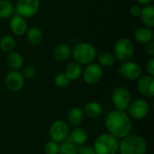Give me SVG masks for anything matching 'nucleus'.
<instances>
[{
	"mask_svg": "<svg viewBox=\"0 0 154 154\" xmlns=\"http://www.w3.org/2000/svg\"><path fill=\"white\" fill-rule=\"evenodd\" d=\"M71 81L68 79V77L65 75L64 72L58 73L54 78V84L59 88H68L70 85Z\"/></svg>",
	"mask_w": 154,
	"mask_h": 154,
	"instance_id": "nucleus-28",
	"label": "nucleus"
},
{
	"mask_svg": "<svg viewBox=\"0 0 154 154\" xmlns=\"http://www.w3.org/2000/svg\"><path fill=\"white\" fill-rule=\"evenodd\" d=\"M117 73L129 81L137 80L143 74V69L139 63L132 60L123 62L117 69Z\"/></svg>",
	"mask_w": 154,
	"mask_h": 154,
	"instance_id": "nucleus-10",
	"label": "nucleus"
},
{
	"mask_svg": "<svg viewBox=\"0 0 154 154\" xmlns=\"http://www.w3.org/2000/svg\"><path fill=\"white\" fill-rule=\"evenodd\" d=\"M22 74L25 79H32L37 75V69L33 65H26L22 68Z\"/></svg>",
	"mask_w": 154,
	"mask_h": 154,
	"instance_id": "nucleus-29",
	"label": "nucleus"
},
{
	"mask_svg": "<svg viewBox=\"0 0 154 154\" xmlns=\"http://www.w3.org/2000/svg\"><path fill=\"white\" fill-rule=\"evenodd\" d=\"M131 101L132 97L130 91L125 87L118 86L113 89L111 93V102L116 110H127Z\"/></svg>",
	"mask_w": 154,
	"mask_h": 154,
	"instance_id": "nucleus-6",
	"label": "nucleus"
},
{
	"mask_svg": "<svg viewBox=\"0 0 154 154\" xmlns=\"http://www.w3.org/2000/svg\"><path fill=\"white\" fill-rule=\"evenodd\" d=\"M97 53L96 47L87 42L77 43L71 51V57L74 61L80 65H88L92 63L97 59Z\"/></svg>",
	"mask_w": 154,
	"mask_h": 154,
	"instance_id": "nucleus-3",
	"label": "nucleus"
},
{
	"mask_svg": "<svg viewBox=\"0 0 154 154\" xmlns=\"http://www.w3.org/2000/svg\"><path fill=\"white\" fill-rule=\"evenodd\" d=\"M82 109L85 116L91 119L97 118L103 114V106L100 103L97 101H89L86 103Z\"/></svg>",
	"mask_w": 154,
	"mask_h": 154,
	"instance_id": "nucleus-20",
	"label": "nucleus"
},
{
	"mask_svg": "<svg viewBox=\"0 0 154 154\" xmlns=\"http://www.w3.org/2000/svg\"><path fill=\"white\" fill-rule=\"evenodd\" d=\"M85 114L84 111L81 107L79 106H75L72 107L68 115H67V123L69 125L73 126V127H77V126H81L82 124L84 123L85 120Z\"/></svg>",
	"mask_w": 154,
	"mask_h": 154,
	"instance_id": "nucleus-16",
	"label": "nucleus"
},
{
	"mask_svg": "<svg viewBox=\"0 0 154 154\" xmlns=\"http://www.w3.org/2000/svg\"><path fill=\"white\" fill-rule=\"evenodd\" d=\"M40 5V0H17L14 12L25 19L32 18L38 13Z\"/></svg>",
	"mask_w": 154,
	"mask_h": 154,
	"instance_id": "nucleus-9",
	"label": "nucleus"
},
{
	"mask_svg": "<svg viewBox=\"0 0 154 154\" xmlns=\"http://www.w3.org/2000/svg\"><path fill=\"white\" fill-rule=\"evenodd\" d=\"M64 73L70 81H76L82 77L83 67L78 62L72 61L66 66Z\"/></svg>",
	"mask_w": 154,
	"mask_h": 154,
	"instance_id": "nucleus-21",
	"label": "nucleus"
},
{
	"mask_svg": "<svg viewBox=\"0 0 154 154\" xmlns=\"http://www.w3.org/2000/svg\"><path fill=\"white\" fill-rule=\"evenodd\" d=\"M105 126L108 134L118 140L129 135L133 132L132 118L125 111L113 110L105 118Z\"/></svg>",
	"mask_w": 154,
	"mask_h": 154,
	"instance_id": "nucleus-1",
	"label": "nucleus"
},
{
	"mask_svg": "<svg viewBox=\"0 0 154 154\" xmlns=\"http://www.w3.org/2000/svg\"><path fill=\"white\" fill-rule=\"evenodd\" d=\"M93 149L96 154H118L119 140L108 133H103L95 139Z\"/></svg>",
	"mask_w": 154,
	"mask_h": 154,
	"instance_id": "nucleus-4",
	"label": "nucleus"
},
{
	"mask_svg": "<svg viewBox=\"0 0 154 154\" xmlns=\"http://www.w3.org/2000/svg\"><path fill=\"white\" fill-rule=\"evenodd\" d=\"M145 69L147 71V75L154 77V58L151 57L150 60L145 64Z\"/></svg>",
	"mask_w": 154,
	"mask_h": 154,
	"instance_id": "nucleus-32",
	"label": "nucleus"
},
{
	"mask_svg": "<svg viewBox=\"0 0 154 154\" xmlns=\"http://www.w3.org/2000/svg\"><path fill=\"white\" fill-rule=\"evenodd\" d=\"M16 41L11 35H4L0 38V49L5 53H10L14 51Z\"/></svg>",
	"mask_w": 154,
	"mask_h": 154,
	"instance_id": "nucleus-25",
	"label": "nucleus"
},
{
	"mask_svg": "<svg viewBox=\"0 0 154 154\" xmlns=\"http://www.w3.org/2000/svg\"><path fill=\"white\" fill-rule=\"evenodd\" d=\"M71 51L72 49L70 48L69 45L61 43V44L57 45L53 49L52 56L54 60L57 61H60V62L67 61L71 57Z\"/></svg>",
	"mask_w": 154,
	"mask_h": 154,
	"instance_id": "nucleus-19",
	"label": "nucleus"
},
{
	"mask_svg": "<svg viewBox=\"0 0 154 154\" xmlns=\"http://www.w3.org/2000/svg\"><path fill=\"white\" fill-rule=\"evenodd\" d=\"M136 88L143 97L152 98L154 97V77L150 75L141 76L136 80Z\"/></svg>",
	"mask_w": 154,
	"mask_h": 154,
	"instance_id": "nucleus-13",
	"label": "nucleus"
},
{
	"mask_svg": "<svg viewBox=\"0 0 154 154\" xmlns=\"http://www.w3.org/2000/svg\"><path fill=\"white\" fill-rule=\"evenodd\" d=\"M78 154H96L93 146L90 145H80L78 146Z\"/></svg>",
	"mask_w": 154,
	"mask_h": 154,
	"instance_id": "nucleus-31",
	"label": "nucleus"
},
{
	"mask_svg": "<svg viewBox=\"0 0 154 154\" xmlns=\"http://www.w3.org/2000/svg\"><path fill=\"white\" fill-rule=\"evenodd\" d=\"M69 132V125L66 121L56 120L49 128V137L51 141L60 143L68 139Z\"/></svg>",
	"mask_w": 154,
	"mask_h": 154,
	"instance_id": "nucleus-7",
	"label": "nucleus"
},
{
	"mask_svg": "<svg viewBox=\"0 0 154 154\" xmlns=\"http://www.w3.org/2000/svg\"><path fill=\"white\" fill-rule=\"evenodd\" d=\"M104 76L103 68L97 63H90L83 69L82 79L87 85L94 86L101 81Z\"/></svg>",
	"mask_w": 154,
	"mask_h": 154,
	"instance_id": "nucleus-11",
	"label": "nucleus"
},
{
	"mask_svg": "<svg viewBox=\"0 0 154 154\" xmlns=\"http://www.w3.org/2000/svg\"><path fill=\"white\" fill-rule=\"evenodd\" d=\"M147 151V142L139 134H130L119 140V154H146Z\"/></svg>",
	"mask_w": 154,
	"mask_h": 154,
	"instance_id": "nucleus-2",
	"label": "nucleus"
},
{
	"mask_svg": "<svg viewBox=\"0 0 154 154\" xmlns=\"http://www.w3.org/2000/svg\"><path fill=\"white\" fill-rule=\"evenodd\" d=\"M97 64H99L103 69L104 68H110L115 65L116 63V58L114 54L110 51H104L100 52L98 55H97Z\"/></svg>",
	"mask_w": 154,
	"mask_h": 154,
	"instance_id": "nucleus-24",
	"label": "nucleus"
},
{
	"mask_svg": "<svg viewBox=\"0 0 154 154\" xmlns=\"http://www.w3.org/2000/svg\"><path fill=\"white\" fill-rule=\"evenodd\" d=\"M140 18L143 26L152 29L154 27V6L152 5H147L142 7V13Z\"/></svg>",
	"mask_w": 154,
	"mask_h": 154,
	"instance_id": "nucleus-22",
	"label": "nucleus"
},
{
	"mask_svg": "<svg viewBox=\"0 0 154 154\" xmlns=\"http://www.w3.org/2000/svg\"><path fill=\"white\" fill-rule=\"evenodd\" d=\"M88 132L82 126H77L69 132L68 140L73 143L75 145L80 146L86 144L88 141Z\"/></svg>",
	"mask_w": 154,
	"mask_h": 154,
	"instance_id": "nucleus-15",
	"label": "nucleus"
},
{
	"mask_svg": "<svg viewBox=\"0 0 154 154\" xmlns=\"http://www.w3.org/2000/svg\"><path fill=\"white\" fill-rule=\"evenodd\" d=\"M135 51L134 44L129 38H120L118 39L114 45L113 54L116 58V60L120 61L121 63L131 60L134 57Z\"/></svg>",
	"mask_w": 154,
	"mask_h": 154,
	"instance_id": "nucleus-5",
	"label": "nucleus"
},
{
	"mask_svg": "<svg viewBox=\"0 0 154 154\" xmlns=\"http://www.w3.org/2000/svg\"><path fill=\"white\" fill-rule=\"evenodd\" d=\"M59 147L60 143L50 140L44 144L43 152L44 154H59Z\"/></svg>",
	"mask_w": 154,
	"mask_h": 154,
	"instance_id": "nucleus-30",
	"label": "nucleus"
},
{
	"mask_svg": "<svg viewBox=\"0 0 154 154\" xmlns=\"http://www.w3.org/2000/svg\"><path fill=\"white\" fill-rule=\"evenodd\" d=\"M25 83V79L19 70H11L8 72L5 78V88L10 92H18L20 91Z\"/></svg>",
	"mask_w": 154,
	"mask_h": 154,
	"instance_id": "nucleus-12",
	"label": "nucleus"
},
{
	"mask_svg": "<svg viewBox=\"0 0 154 154\" xmlns=\"http://www.w3.org/2000/svg\"><path fill=\"white\" fill-rule=\"evenodd\" d=\"M6 64L12 70H20L23 67L24 60L20 53L16 51H12L7 55Z\"/></svg>",
	"mask_w": 154,
	"mask_h": 154,
	"instance_id": "nucleus-23",
	"label": "nucleus"
},
{
	"mask_svg": "<svg viewBox=\"0 0 154 154\" xmlns=\"http://www.w3.org/2000/svg\"><path fill=\"white\" fill-rule=\"evenodd\" d=\"M134 38L136 42L141 44H146L153 40L152 29L146 26H140L135 29L134 32Z\"/></svg>",
	"mask_w": 154,
	"mask_h": 154,
	"instance_id": "nucleus-17",
	"label": "nucleus"
},
{
	"mask_svg": "<svg viewBox=\"0 0 154 154\" xmlns=\"http://www.w3.org/2000/svg\"><path fill=\"white\" fill-rule=\"evenodd\" d=\"M128 116L135 120H143L148 116L151 107L149 102L144 98H136L131 101L128 108Z\"/></svg>",
	"mask_w": 154,
	"mask_h": 154,
	"instance_id": "nucleus-8",
	"label": "nucleus"
},
{
	"mask_svg": "<svg viewBox=\"0 0 154 154\" xmlns=\"http://www.w3.org/2000/svg\"><path fill=\"white\" fill-rule=\"evenodd\" d=\"M142 13V6L139 5H134L130 7V14L134 17H140Z\"/></svg>",
	"mask_w": 154,
	"mask_h": 154,
	"instance_id": "nucleus-33",
	"label": "nucleus"
},
{
	"mask_svg": "<svg viewBox=\"0 0 154 154\" xmlns=\"http://www.w3.org/2000/svg\"><path fill=\"white\" fill-rule=\"evenodd\" d=\"M59 154H78V146L67 139L60 143Z\"/></svg>",
	"mask_w": 154,
	"mask_h": 154,
	"instance_id": "nucleus-27",
	"label": "nucleus"
},
{
	"mask_svg": "<svg viewBox=\"0 0 154 154\" xmlns=\"http://www.w3.org/2000/svg\"><path fill=\"white\" fill-rule=\"evenodd\" d=\"M25 35L27 42L32 46H39L43 41V32L38 26L28 27Z\"/></svg>",
	"mask_w": 154,
	"mask_h": 154,
	"instance_id": "nucleus-18",
	"label": "nucleus"
},
{
	"mask_svg": "<svg viewBox=\"0 0 154 154\" xmlns=\"http://www.w3.org/2000/svg\"><path fill=\"white\" fill-rule=\"evenodd\" d=\"M14 12V6L10 0H0V18H10Z\"/></svg>",
	"mask_w": 154,
	"mask_h": 154,
	"instance_id": "nucleus-26",
	"label": "nucleus"
},
{
	"mask_svg": "<svg viewBox=\"0 0 154 154\" xmlns=\"http://www.w3.org/2000/svg\"><path fill=\"white\" fill-rule=\"evenodd\" d=\"M145 51H146V53L151 56V57H153L154 56V42L153 40L149 42L148 43L145 44Z\"/></svg>",
	"mask_w": 154,
	"mask_h": 154,
	"instance_id": "nucleus-34",
	"label": "nucleus"
},
{
	"mask_svg": "<svg viewBox=\"0 0 154 154\" xmlns=\"http://www.w3.org/2000/svg\"><path fill=\"white\" fill-rule=\"evenodd\" d=\"M9 26L12 33L14 34L15 36L24 35L28 29V23L26 22V19L16 14L11 16Z\"/></svg>",
	"mask_w": 154,
	"mask_h": 154,
	"instance_id": "nucleus-14",
	"label": "nucleus"
},
{
	"mask_svg": "<svg viewBox=\"0 0 154 154\" xmlns=\"http://www.w3.org/2000/svg\"><path fill=\"white\" fill-rule=\"evenodd\" d=\"M152 0H136L137 2V5H141V6H144V5H150L152 3Z\"/></svg>",
	"mask_w": 154,
	"mask_h": 154,
	"instance_id": "nucleus-35",
	"label": "nucleus"
}]
</instances>
